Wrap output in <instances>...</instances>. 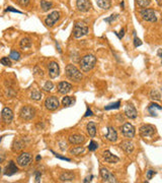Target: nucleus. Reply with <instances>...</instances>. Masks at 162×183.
<instances>
[{"instance_id": "nucleus-27", "label": "nucleus", "mask_w": 162, "mask_h": 183, "mask_svg": "<svg viewBox=\"0 0 162 183\" xmlns=\"http://www.w3.org/2000/svg\"><path fill=\"white\" fill-rule=\"evenodd\" d=\"M75 103V99H72V97H64L63 100H62V104L64 107H70L71 105H73Z\"/></svg>"}, {"instance_id": "nucleus-6", "label": "nucleus", "mask_w": 162, "mask_h": 183, "mask_svg": "<svg viewBox=\"0 0 162 183\" xmlns=\"http://www.w3.org/2000/svg\"><path fill=\"white\" fill-rule=\"evenodd\" d=\"M33 157L29 153H22L17 158V164L20 167H28L32 163Z\"/></svg>"}, {"instance_id": "nucleus-42", "label": "nucleus", "mask_w": 162, "mask_h": 183, "mask_svg": "<svg viewBox=\"0 0 162 183\" xmlns=\"http://www.w3.org/2000/svg\"><path fill=\"white\" fill-rule=\"evenodd\" d=\"M116 17H118V14H115V16H114V14H112V16H111L110 17L105 18L104 21H107V22H112V21H115Z\"/></svg>"}, {"instance_id": "nucleus-24", "label": "nucleus", "mask_w": 162, "mask_h": 183, "mask_svg": "<svg viewBox=\"0 0 162 183\" xmlns=\"http://www.w3.org/2000/svg\"><path fill=\"white\" fill-rule=\"evenodd\" d=\"M97 6L101 9H108L111 7V1L110 0H96Z\"/></svg>"}, {"instance_id": "nucleus-46", "label": "nucleus", "mask_w": 162, "mask_h": 183, "mask_svg": "<svg viewBox=\"0 0 162 183\" xmlns=\"http://www.w3.org/2000/svg\"><path fill=\"white\" fill-rule=\"evenodd\" d=\"M41 181V173L37 172L36 173V182H40Z\"/></svg>"}, {"instance_id": "nucleus-12", "label": "nucleus", "mask_w": 162, "mask_h": 183, "mask_svg": "<svg viewBox=\"0 0 162 183\" xmlns=\"http://www.w3.org/2000/svg\"><path fill=\"white\" fill-rule=\"evenodd\" d=\"M100 176H101V178L103 179L104 182L114 183V182L116 181V177L107 169V168H101V169H100Z\"/></svg>"}, {"instance_id": "nucleus-40", "label": "nucleus", "mask_w": 162, "mask_h": 183, "mask_svg": "<svg viewBox=\"0 0 162 183\" xmlns=\"http://www.w3.org/2000/svg\"><path fill=\"white\" fill-rule=\"evenodd\" d=\"M142 45V42H141V40L137 38L136 36H135V40H134V46L135 47H139V46H141Z\"/></svg>"}, {"instance_id": "nucleus-34", "label": "nucleus", "mask_w": 162, "mask_h": 183, "mask_svg": "<svg viewBox=\"0 0 162 183\" xmlns=\"http://www.w3.org/2000/svg\"><path fill=\"white\" fill-rule=\"evenodd\" d=\"M9 58L10 59H12V60H20V54L18 53L17 51H11L10 52V55H9Z\"/></svg>"}, {"instance_id": "nucleus-32", "label": "nucleus", "mask_w": 162, "mask_h": 183, "mask_svg": "<svg viewBox=\"0 0 162 183\" xmlns=\"http://www.w3.org/2000/svg\"><path fill=\"white\" fill-rule=\"evenodd\" d=\"M72 155H80L82 153H84V148L83 147H75L70 151Z\"/></svg>"}, {"instance_id": "nucleus-38", "label": "nucleus", "mask_w": 162, "mask_h": 183, "mask_svg": "<svg viewBox=\"0 0 162 183\" xmlns=\"http://www.w3.org/2000/svg\"><path fill=\"white\" fill-rule=\"evenodd\" d=\"M43 89H44L46 92H50V91H52L53 89H54V85H53L52 81H47V83L45 84V85H44Z\"/></svg>"}, {"instance_id": "nucleus-35", "label": "nucleus", "mask_w": 162, "mask_h": 183, "mask_svg": "<svg viewBox=\"0 0 162 183\" xmlns=\"http://www.w3.org/2000/svg\"><path fill=\"white\" fill-rule=\"evenodd\" d=\"M120 101H118V102H116L114 104H110V105H107V107L104 108L105 110H111V109H118V108H120Z\"/></svg>"}, {"instance_id": "nucleus-33", "label": "nucleus", "mask_w": 162, "mask_h": 183, "mask_svg": "<svg viewBox=\"0 0 162 183\" xmlns=\"http://www.w3.org/2000/svg\"><path fill=\"white\" fill-rule=\"evenodd\" d=\"M31 98H32L33 100H35V101H40L41 99H42V93L39 92V91L33 92L32 95H31Z\"/></svg>"}, {"instance_id": "nucleus-49", "label": "nucleus", "mask_w": 162, "mask_h": 183, "mask_svg": "<svg viewBox=\"0 0 162 183\" xmlns=\"http://www.w3.org/2000/svg\"><path fill=\"white\" fill-rule=\"evenodd\" d=\"M5 160V156L3 154H0V163H2Z\"/></svg>"}, {"instance_id": "nucleus-28", "label": "nucleus", "mask_w": 162, "mask_h": 183, "mask_svg": "<svg viewBox=\"0 0 162 183\" xmlns=\"http://www.w3.org/2000/svg\"><path fill=\"white\" fill-rule=\"evenodd\" d=\"M52 6H53L52 2H48L46 0H42V1H41V7H42V9L44 11H48L49 9H51Z\"/></svg>"}, {"instance_id": "nucleus-21", "label": "nucleus", "mask_w": 162, "mask_h": 183, "mask_svg": "<svg viewBox=\"0 0 162 183\" xmlns=\"http://www.w3.org/2000/svg\"><path fill=\"white\" fill-rule=\"evenodd\" d=\"M120 148L125 151L127 154H131L134 151V144L130 140H124L120 143Z\"/></svg>"}, {"instance_id": "nucleus-41", "label": "nucleus", "mask_w": 162, "mask_h": 183, "mask_svg": "<svg viewBox=\"0 0 162 183\" xmlns=\"http://www.w3.org/2000/svg\"><path fill=\"white\" fill-rule=\"evenodd\" d=\"M17 3L21 6H26L29 3V0H17Z\"/></svg>"}, {"instance_id": "nucleus-45", "label": "nucleus", "mask_w": 162, "mask_h": 183, "mask_svg": "<svg viewBox=\"0 0 162 183\" xmlns=\"http://www.w3.org/2000/svg\"><path fill=\"white\" fill-rule=\"evenodd\" d=\"M6 11H12V12H16V13H21L20 11H18V10H16V9H13L12 7H7Z\"/></svg>"}, {"instance_id": "nucleus-14", "label": "nucleus", "mask_w": 162, "mask_h": 183, "mask_svg": "<svg viewBox=\"0 0 162 183\" xmlns=\"http://www.w3.org/2000/svg\"><path fill=\"white\" fill-rule=\"evenodd\" d=\"M76 5L77 8L82 12H86L91 9V2L89 0H77Z\"/></svg>"}, {"instance_id": "nucleus-43", "label": "nucleus", "mask_w": 162, "mask_h": 183, "mask_svg": "<svg viewBox=\"0 0 162 183\" xmlns=\"http://www.w3.org/2000/svg\"><path fill=\"white\" fill-rule=\"evenodd\" d=\"M54 153V152H53ZM55 154V153H54ZM55 156H56V158H58V159H60V160H63V161H67V162H70V159L69 158H65V157H62V156H60V155H58V154H55Z\"/></svg>"}, {"instance_id": "nucleus-16", "label": "nucleus", "mask_w": 162, "mask_h": 183, "mask_svg": "<svg viewBox=\"0 0 162 183\" xmlns=\"http://www.w3.org/2000/svg\"><path fill=\"white\" fill-rule=\"evenodd\" d=\"M17 171H18V168L16 167L15 163H14L13 161H10L8 163V165H7L5 168L4 175H6V176H11V175L17 173Z\"/></svg>"}, {"instance_id": "nucleus-5", "label": "nucleus", "mask_w": 162, "mask_h": 183, "mask_svg": "<svg viewBox=\"0 0 162 183\" xmlns=\"http://www.w3.org/2000/svg\"><path fill=\"white\" fill-rule=\"evenodd\" d=\"M20 114V117L24 119V120H31V119L35 117L36 110L31 106H24L21 108Z\"/></svg>"}, {"instance_id": "nucleus-25", "label": "nucleus", "mask_w": 162, "mask_h": 183, "mask_svg": "<svg viewBox=\"0 0 162 183\" xmlns=\"http://www.w3.org/2000/svg\"><path fill=\"white\" fill-rule=\"evenodd\" d=\"M87 132L91 137H94L96 134V125L94 122H89L87 124Z\"/></svg>"}, {"instance_id": "nucleus-9", "label": "nucleus", "mask_w": 162, "mask_h": 183, "mask_svg": "<svg viewBox=\"0 0 162 183\" xmlns=\"http://www.w3.org/2000/svg\"><path fill=\"white\" fill-rule=\"evenodd\" d=\"M59 18H60V12L59 11H53L52 13H50L46 17V20H45V24H46L47 27L52 28V27H54V25L56 24V21H57Z\"/></svg>"}, {"instance_id": "nucleus-1", "label": "nucleus", "mask_w": 162, "mask_h": 183, "mask_svg": "<svg viewBox=\"0 0 162 183\" xmlns=\"http://www.w3.org/2000/svg\"><path fill=\"white\" fill-rule=\"evenodd\" d=\"M96 63V57L93 55H85L81 58L80 60V67L82 69V71L88 72L90 71Z\"/></svg>"}, {"instance_id": "nucleus-26", "label": "nucleus", "mask_w": 162, "mask_h": 183, "mask_svg": "<svg viewBox=\"0 0 162 183\" xmlns=\"http://www.w3.org/2000/svg\"><path fill=\"white\" fill-rule=\"evenodd\" d=\"M25 144L24 143L22 140H15L12 144V150L14 152H17V151H20L22 149L24 148Z\"/></svg>"}, {"instance_id": "nucleus-50", "label": "nucleus", "mask_w": 162, "mask_h": 183, "mask_svg": "<svg viewBox=\"0 0 162 183\" xmlns=\"http://www.w3.org/2000/svg\"><path fill=\"white\" fill-rule=\"evenodd\" d=\"M156 1H157L158 5H159V6H161V5H162V0H156Z\"/></svg>"}, {"instance_id": "nucleus-10", "label": "nucleus", "mask_w": 162, "mask_h": 183, "mask_svg": "<svg viewBox=\"0 0 162 183\" xmlns=\"http://www.w3.org/2000/svg\"><path fill=\"white\" fill-rule=\"evenodd\" d=\"M155 133V127L150 124H145L140 128V134L143 137H151Z\"/></svg>"}, {"instance_id": "nucleus-31", "label": "nucleus", "mask_w": 162, "mask_h": 183, "mask_svg": "<svg viewBox=\"0 0 162 183\" xmlns=\"http://www.w3.org/2000/svg\"><path fill=\"white\" fill-rule=\"evenodd\" d=\"M136 3L140 8H146L150 4V0H136Z\"/></svg>"}, {"instance_id": "nucleus-17", "label": "nucleus", "mask_w": 162, "mask_h": 183, "mask_svg": "<svg viewBox=\"0 0 162 183\" xmlns=\"http://www.w3.org/2000/svg\"><path fill=\"white\" fill-rule=\"evenodd\" d=\"M72 89V85H71L69 83H66V81H61L58 85V92L62 95H66L71 91Z\"/></svg>"}, {"instance_id": "nucleus-29", "label": "nucleus", "mask_w": 162, "mask_h": 183, "mask_svg": "<svg viewBox=\"0 0 162 183\" xmlns=\"http://www.w3.org/2000/svg\"><path fill=\"white\" fill-rule=\"evenodd\" d=\"M150 97H151V99L155 100V101L161 100V94L159 91H157V89H152L151 93H150Z\"/></svg>"}, {"instance_id": "nucleus-39", "label": "nucleus", "mask_w": 162, "mask_h": 183, "mask_svg": "<svg viewBox=\"0 0 162 183\" xmlns=\"http://www.w3.org/2000/svg\"><path fill=\"white\" fill-rule=\"evenodd\" d=\"M155 174H156L155 171H153V170H148V172H147V179H148V180H150V179H152V177H153Z\"/></svg>"}, {"instance_id": "nucleus-13", "label": "nucleus", "mask_w": 162, "mask_h": 183, "mask_svg": "<svg viewBox=\"0 0 162 183\" xmlns=\"http://www.w3.org/2000/svg\"><path fill=\"white\" fill-rule=\"evenodd\" d=\"M1 119L4 123H10L13 119V112L10 108L5 107L1 112Z\"/></svg>"}, {"instance_id": "nucleus-44", "label": "nucleus", "mask_w": 162, "mask_h": 183, "mask_svg": "<svg viewBox=\"0 0 162 183\" xmlns=\"http://www.w3.org/2000/svg\"><path fill=\"white\" fill-rule=\"evenodd\" d=\"M116 35L119 36V38H120H120H123L124 35H125V29H122V30H120V34H116Z\"/></svg>"}, {"instance_id": "nucleus-20", "label": "nucleus", "mask_w": 162, "mask_h": 183, "mask_svg": "<svg viewBox=\"0 0 162 183\" xmlns=\"http://www.w3.org/2000/svg\"><path fill=\"white\" fill-rule=\"evenodd\" d=\"M105 139L110 141H112V143L118 140V133H116V131L112 126H110L107 128V133L105 134Z\"/></svg>"}, {"instance_id": "nucleus-8", "label": "nucleus", "mask_w": 162, "mask_h": 183, "mask_svg": "<svg viewBox=\"0 0 162 183\" xmlns=\"http://www.w3.org/2000/svg\"><path fill=\"white\" fill-rule=\"evenodd\" d=\"M45 106H46V108L48 110L54 111L59 107V100L54 96L48 97V98L46 99V101H45Z\"/></svg>"}, {"instance_id": "nucleus-22", "label": "nucleus", "mask_w": 162, "mask_h": 183, "mask_svg": "<svg viewBox=\"0 0 162 183\" xmlns=\"http://www.w3.org/2000/svg\"><path fill=\"white\" fill-rule=\"evenodd\" d=\"M75 179V175L73 172H64L60 175V180L63 182H69L73 181Z\"/></svg>"}, {"instance_id": "nucleus-3", "label": "nucleus", "mask_w": 162, "mask_h": 183, "mask_svg": "<svg viewBox=\"0 0 162 183\" xmlns=\"http://www.w3.org/2000/svg\"><path fill=\"white\" fill-rule=\"evenodd\" d=\"M88 27L86 25L84 22H76L74 25V29H73V36L75 38H81L85 35L88 34Z\"/></svg>"}, {"instance_id": "nucleus-19", "label": "nucleus", "mask_w": 162, "mask_h": 183, "mask_svg": "<svg viewBox=\"0 0 162 183\" xmlns=\"http://www.w3.org/2000/svg\"><path fill=\"white\" fill-rule=\"evenodd\" d=\"M69 143L72 144H81L84 143V136L81 135V134H72V135L69 136Z\"/></svg>"}, {"instance_id": "nucleus-51", "label": "nucleus", "mask_w": 162, "mask_h": 183, "mask_svg": "<svg viewBox=\"0 0 162 183\" xmlns=\"http://www.w3.org/2000/svg\"><path fill=\"white\" fill-rule=\"evenodd\" d=\"M0 175H1V168H0Z\"/></svg>"}, {"instance_id": "nucleus-18", "label": "nucleus", "mask_w": 162, "mask_h": 183, "mask_svg": "<svg viewBox=\"0 0 162 183\" xmlns=\"http://www.w3.org/2000/svg\"><path fill=\"white\" fill-rule=\"evenodd\" d=\"M125 114L127 117H129L130 119H135L137 118L138 112L133 105H127L125 108Z\"/></svg>"}, {"instance_id": "nucleus-23", "label": "nucleus", "mask_w": 162, "mask_h": 183, "mask_svg": "<svg viewBox=\"0 0 162 183\" xmlns=\"http://www.w3.org/2000/svg\"><path fill=\"white\" fill-rule=\"evenodd\" d=\"M20 46L22 50H25V49H28V48L32 47V40L29 38H24L20 43Z\"/></svg>"}, {"instance_id": "nucleus-30", "label": "nucleus", "mask_w": 162, "mask_h": 183, "mask_svg": "<svg viewBox=\"0 0 162 183\" xmlns=\"http://www.w3.org/2000/svg\"><path fill=\"white\" fill-rule=\"evenodd\" d=\"M155 109L158 110V111H161L162 108H161V106L157 105V104H154V103L151 104V105L149 106V111H150V113H151L152 115H156V113H155Z\"/></svg>"}, {"instance_id": "nucleus-47", "label": "nucleus", "mask_w": 162, "mask_h": 183, "mask_svg": "<svg viewBox=\"0 0 162 183\" xmlns=\"http://www.w3.org/2000/svg\"><path fill=\"white\" fill-rule=\"evenodd\" d=\"M91 115H92V111L90 110V109H87V111H86V113H85L84 116L85 117H88V116H91Z\"/></svg>"}, {"instance_id": "nucleus-11", "label": "nucleus", "mask_w": 162, "mask_h": 183, "mask_svg": "<svg viewBox=\"0 0 162 183\" xmlns=\"http://www.w3.org/2000/svg\"><path fill=\"white\" fill-rule=\"evenodd\" d=\"M49 75H50L51 78H56L59 76L60 74V67L57 62H51L49 64Z\"/></svg>"}, {"instance_id": "nucleus-15", "label": "nucleus", "mask_w": 162, "mask_h": 183, "mask_svg": "<svg viewBox=\"0 0 162 183\" xmlns=\"http://www.w3.org/2000/svg\"><path fill=\"white\" fill-rule=\"evenodd\" d=\"M103 157L104 161L107 162V163H110V164H115V163H118L120 161V159L118 158V157L115 156V155H112L110 151L103 152Z\"/></svg>"}, {"instance_id": "nucleus-48", "label": "nucleus", "mask_w": 162, "mask_h": 183, "mask_svg": "<svg viewBox=\"0 0 162 183\" xmlns=\"http://www.w3.org/2000/svg\"><path fill=\"white\" fill-rule=\"evenodd\" d=\"M91 178H93L92 175H90V176H87V177H86V178L84 179V182H85V183H86V182H90V181H91Z\"/></svg>"}, {"instance_id": "nucleus-36", "label": "nucleus", "mask_w": 162, "mask_h": 183, "mask_svg": "<svg viewBox=\"0 0 162 183\" xmlns=\"http://www.w3.org/2000/svg\"><path fill=\"white\" fill-rule=\"evenodd\" d=\"M0 63L4 66H11V61L9 57H3L0 59Z\"/></svg>"}, {"instance_id": "nucleus-37", "label": "nucleus", "mask_w": 162, "mask_h": 183, "mask_svg": "<svg viewBox=\"0 0 162 183\" xmlns=\"http://www.w3.org/2000/svg\"><path fill=\"white\" fill-rule=\"evenodd\" d=\"M97 148H99V144H97L96 141H94V140H91V141H90V144H89V145H88V150H89V151L94 152L95 150H97Z\"/></svg>"}, {"instance_id": "nucleus-2", "label": "nucleus", "mask_w": 162, "mask_h": 183, "mask_svg": "<svg viewBox=\"0 0 162 183\" xmlns=\"http://www.w3.org/2000/svg\"><path fill=\"white\" fill-rule=\"evenodd\" d=\"M66 76L69 78L70 80L73 81H79L82 80V74L79 71L78 68L73 64H69L66 66Z\"/></svg>"}, {"instance_id": "nucleus-4", "label": "nucleus", "mask_w": 162, "mask_h": 183, "mask_svg": "<svg viewBox=\"0 0 162 183\" xmlns=\"http://www.w3.org/2000/svg\"><path fill=\"white\" fill-rule=\"evenodd\" d=\"M140 16H142V18L146 21H150V22H155L157 21V16L155 11L153 9L150 8H143L140 11Z\"/></svg>"}, {"instance_id": "nucleus-7", "label": "nucleus", "mask_w": 162, "mask_h": 183, "mask_svg": "<svg viewBox=\"0 0 162 183\" xmlns=\"http://www.w3.org/2000/svg\"><path fill=\"white\" fill-rule=\"evenodd\" d=\"M122 133L127 139H133L135 136V127L131 123H125L122 126Z\"/></svg>"}]
</instances>
